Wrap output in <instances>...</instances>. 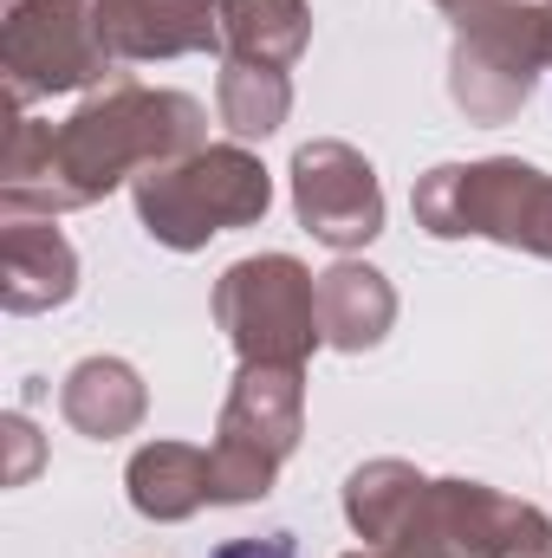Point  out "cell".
Listing matches in <instances>:
<instances>
[{"label": "cell", "instance_id": "1", "mask_svg": "<svg viewBox=\"0 0 552 558\" xmlns=\"http://www.w3.org/2000/svg\"><path fill=\"white\" fill-rule=\"evenodd\" d=\"M215 558H292V539L274 533V539H235V546H221Z\"/></svg>", "mask_w": 552, "mask_h": 558}]
</instances>
